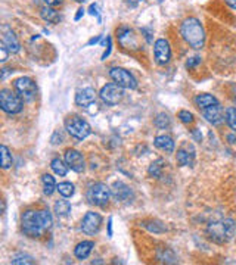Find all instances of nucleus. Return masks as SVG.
<instances>
[{"instance_id":"f257e3e1","label":"nucleus","mask_w":236,"mask_h":265,"mask_svg":"<svg viewBox=\"0 0 236 265\" xmlns=\"http://www.w3.org/2000/svg\"><path fill=\"white\" fill-rule=\"evenodd\" d=\"M53 224L50 212L46 209H28L21 217V229L22 233L28 237H40L47 232Z\"/></svg>"},{"instance_id":"f03ea898","label":"nucleus","mask_w":236,"mask_h":265,"mask_svg":"<svg viewBox=\"0 0 236 265\" xmlns=\"http://www.w3.org/2000/svg\"><path fill=\"white\" fill-rule=\"evenodd\" d=\"M180 34L183 40L188 43L192 49H203L205 45V31L201 21L198 18H186L180 25Z\"/></svg>"},{"instance_id":"7ed1b4c3","label":"nucleus","mask_w":236,"mask_h":265,"mask_svg":"<svg viewBox=\"0 0 236 265\" xmlns=\"http://www.w3.org/2000/svg\"><path fill=\"white\" fill-rule=\"evenodd\" d=\"M236 233V222L233 219L224 218L219 221H211L207 225V236L217 245H224L233 239Z\"/></svg>"},{"instance_id":"20e7f679","label":"nucleus","mask_w":236,"mask_h":265,"mask_svg":"<svg viewBox=\"0 0 236 265\" xmlns=\"http://www.w3.org/2000/svg\"><path fill=\"white\" fill-rule=\"evenodd\" d=\"M111 188L105 184V183H93L87 187L86 192V198L90 205L94 206H107L111 199Z\"/></svg>"},{"instance_id":"39448f33","label":"nucleus","mask_w":236,"mask_h":265,"mask_svg":"<svg viewBox=\"0 0 236 265\" xmlns=\"http://www.w3.org/2000/svg\"><path fill=\"white\" fill-rule=\"evenodd\" d=\"M22 106H24V100L18 93L8 89H3L0 92V108L3 112L15 115L22 110Z\"/></svg>"},{"instance_id":"423d86ee","label":"nucleus","mask_w":236,"mask_h":265,"mask_svg":"<svg viewBox=\"0 0 236 265\" xmlns=\"http://www.w3.org/2000/svg\"><path fill=\"white\" fill-rule=\"evenodd\" d=\"M65 128L70 133V136H73L77 140H84L92 133L90 124L86 120L80 118V117H71V118H68L65 121Z\"/></svg>"},{"instance_id":"0eeeda50","label":"nucleus","mask_w":236,"mask_h":265,"mask_svg":"<svg viewBox=\"0 0 236 265\" xmlns=\"http://www.w3.org/2000/svg\"><path fill=\"white\" fill-rule=\"evenodd\" d=\"M110 77L115 84H118L123 89L128 90H134L138 87V80L133 77V74L130 71H127L124 68L120 66H114L110 69Z\"/></svg>"},{"instance_id":"6e6552de","label":"nucleus","mask_w":236,"mask_h":265,"mask_svg":"<svg viewBox=\"0 0 236 265\" xmlns=\"http://www.w3.org/2000/svg\"><path fill=\"white\" fill-rule=\"evenodd\" d=\"M14 89L24 102H32L37 96V86L34 83V80L30 77H21L15 80L14 83Z\"/></svg>"},{"instance_id":"1a4fd4ad","label":"nucleus","mask_w":236,"mask_h":265,"mask_svg":"<svg viewBox=\"0 0 236 265\" xmlns=\"http://www.w3.org/2000/svg\"><path fill=\"white\" fill-rule=\"evenodd\" d=\"M99 96H100V99H102L107 105L114 106V105H118V103L123 100V97H124V90H123V87H120L118 84L111 83V84H107V86H104V87L100 89Z\"/></svg>"},{"instance_id":"9d476101","label":"nucleus","mask_w":236,"mask_h":265,"mask_svg":"<svg viewBox=\"0 0 236 265\" xmlns=\"http://www.w3.org/2000/svg\"><path fill=\"white\" fill-rule=\"evenodd\" d=\"M102 217L97 212H86V215L81 219V232L87 236H94L99 233L102 227Z\"/></svg>"},{"instance_id":"9b49d317","label":"nucleus","mask_w":236,"mask_h":265,"mask_svg":"<svg viewBox=\"0 0 236 265\" xmlns=\"http://www.w3.org/2000/svg\"><path fill=\"white\" fill-rule=\"evenodd\" d=\"M154 58L158 65H167L172 59V47L165 39H158L154 43Z\"/></svg>"},{"instance_id":"f8f14e48","label":"nucleus","mask_w":236,"mask_h":265,"mask_svg":"<svg viewBox=\"0 0 236 265\" xmlns=\"http://www.w3.org/2000/svg\"><path fill=\"white\" fill-rule=\"evenodd\" d=\"M176 161L180 167H192L195 164V149L190 143H183L176 154Z\"/></svg>"},{"instance_id":"ddd939ff","label":"nucleus","mask_w":236,"mask_h":265,"mask_svg":"<svg viewBox=\"0 0 236 265\" xmlns=\"http://www.w3.org/2000/svg\"><path fill=\"white\" fill-rule=\"evenodd\" d=\"M65 162L66 165L76 172H83L86 170V161L84 156L76 149H66L65 152Z\"/></svg>"},{"instance_id":"4468645a","label":"nucleus","mask_w":236,"mask_h":265,"mask_svg":"<svg viewBox=\"0 0 236 265\" xmlns=\"http://www.w3.org/2000/svg\"><path fill=\"white\" fill-rule=\"evenodd\" d=\"M2 45H5V46L8 47V50L11 53H18L19 49H21V45H19V42L16 39L15 32L12 31V28L8 27V25L2 27Z\"/></svg>"},{"instance_id":"2eb2a0df","label":"nucleus","mask_w":236,"mask_h":265,"mask_svg":"<svg viewBox=\"0 0 236 265\" xmlns=\"http://www.w3.org/2000/svg\"><path fill=\"white\" fill-rule=\"evenodd\" d=\"M201 113H203V117H204L205 120L213 125H219L224 121V112H223L220 103L208 106L205 109H201Z\"/></svg>"},{"instance_id":"dca6fc26","label":"nucleus","mask_w":236,"mask_h":265,"mask_svg":"<svg viewBox=\"0 0 236 265\" xmlns=\"http://www.w3.org/2000/svg\"><path fill=\"white\" fill-rule=\"evenodd\" d=\"M96 103V92L92 87H84L76 94V105L80 108H89Z\"/></svg>"},{"instance_id":"f3484780","label":"nucleus","mask_w":236,"mask_h":265,"mask_svg":"<svg viewBox=\"0 0 236 265\" xmlns=\"http://www.w3.org/2000/svg\"><path fill=\"white\" fill-rule=\"evenodd\" d=\"M111 192H112V196L120 202H130L133 199L131 188L128 187L127 184H124L123 181H115L112 188H111Z\"/></svg>"},{"instance_id":"a211bd4d","label":"nucleus","mask_w":236,"mask_h":265,"mask_svg":"<svg viewBox=\"0 0 236 265\" xmlns=\"http://www.w3.org/2000/svg\"><path fill=\"white\" fill-rule=\"evenodd\" d=\"M117 37H118V42H120L121 46H126L127 40H128V46H127V49H130V43H131L133 49L136 47V39H134L133 30L126 27V25H123V27H120V28L117 30Z\"/></svg>"},{"instance_id":"6ab92c4d","label":"nucleus","mask_w":236,"mask_h":265,"mask_svg":"<svg viewBox=\"0 0 236 265\" xmlns=\"http://www.w3.org/2000/svg\"><path fill=\"white\" fill-rule=\"evenodd\" d=\"M193 103H195V106H196L198 109L201 110V109H205V108H208V106L217 105V103H219V100H217V97H216V96H213V94L201 93V94H196V96H195Z\"/></svg>"},{"instance_id":"aec40b11","label":"nucleus","mask_w":236,"mask_h":265,"mask_svg":"<svg viewBox=\"0 0 236 265\" xmlns=\"http://www.w3.org/2000/svg\"><path fill=\"white\" fill-rule=\"evenodd\" d=\"M154 144L155 147L165 152V154H173L174 152V140L168 136V134H161V136H157L155 140H154Z\"/></svg>"},{"instance_id":"412c9836","label":"nucleus","mask_w":236,"mask_h":265,"mask_svg":"<svg viewBox=\"0 0 236 265\" xmlns=\"http://www.w3.org/2000/svg\"><path fill=\"white\" fill-rule=\"evenodd\" d=\"M93 248H94L93 240H83V242H80L79 245L76 246L74 255H76L77 259H81V261H83V259H87L89 255L92 253Z\"/></svg>"},{"instance_id":"4be33fe9","label":"nucleus","mask_w":236,"mask_h":265,"mask_svg":"<svg viewBox=\"0 0 236 265\" xmlns=\"http://www.w3.org/2000/svg\"><path fill=\"white\" fill-rule=\"evenodd\" d=\"M40 15H42V18H43L46 22H49V24H58V22L61 21L59 12H58L53 6H45V8H42Z\"/></svg>"},{"instance_id":"5701e85b","label":"nucleus","mask_w":236,"mask_h":265,"mask_svg":"<svg viewBox=\"0 0 236 265\" xmlns=\"http://www.w3.org/2000/svg\"><path fill=\"white\" fill-rule=\"evenodd\" d=\"M50 168H52V171L55 172L56 175H59V177H65L66 174H68V165H66V162L62 161L61 158H53L52 159V162H50Z\"/></svg>"},{"instance_id":"b1692460","label":"nucleus","mask_w":236,"mask_h":265,"mask_svg":"<svg viewBox=\"0 0 236 265\" xmlns=\"http://www.w3.org/2000/svg\"><path fill=\"white\" fill-rule=\"evenodd\" d=\"M42 183H43V192H45V195H47V196H52L53 192L58 188V184H56L55 178L50 174H43Z\"/></svg>"},{"instance_id":"393cba45","label":"nucleus","mask_w":236,"mask_h":265,"mask_svg":"<svg viewBox=\"0 0 236 265\" xmlns=\"http://www.w3.org/2000/svg\"><path fill=\"white\" fill-rule=\"evenodd\" d=\"M164 165H165V162H164V159H157V161H154L151 165H149V168H148V174L151 175V177H154V178H159L161 175H162V171H164Z\"/></svg>"},{"instance_id":"a878e982","label":"nucleus","mask_w":236,"mask_h":265,"mask_svg":"<svg viewBox=\"0 0 236 265\" xmlns=\"http://www.w3.org/2000/svg\"><path fill=\"white\" fill-rule=\"evenodd\" d=\"M53 211L58 217H68L71 212V203L68 201H58L53 206Z\"/></svg>"},{"instance_id":"bb28decb","label":"nucleus","mask_w":236,"mask_h":265,"mask_svg":"<svg viewBox=\"0 0 236 265\" xmlns=\"http://www.w3.org/2000/svg\"><path fill=\"white\" fill-rule=\"evenodd\" d=\"M154 124L159 130H167L172 125V118L165 112H161V113H158L157 117L154 118Z\"/></svg>"},{"instance_id":"cd10ccee","label":"nucleus","mask_w":236,"mask_h":265,"mask_svg":"<svg viewBox=\"0 0 236 265\" xmlns=\"http://www.w3.org/2000/svg\"><path fill=\"white\" fill-rule=\"evenodd\" d=\"M0 156H2V168H3V170L11 168V167H12L14 159H12V155H11L9 149H8L5 144H2V146H0Z\"/></svg>"},{"instance_id":"c85d7f7f","label":"nucleus","mask_w":236,"mask_h":265,"mask_svg":"<svg viewBox=\"0 0 236 265\" xmlns=\"http://www.w3.org/2000/svg\"><path fill=\"white\" fill-rule=\"evenodd\" d=\"M56 190L59 192V195H61L62 198H65V199L71 198V196L74 195V192H76L74 184H73V183H70V181H62V183H59Z\"/></svg>"},{"instance_id":"c756f323","label":"nucleus","mask_w":236,"mask_h":265,"mask_svg":"<svg viewBox=\"0 0 236 265\" xmlns=\"http://www.w3.org/2000/svg\"><path fill=\"white\" fill-rule=\"evenodd\" d=\"M224 120L226 124L229 125L236 133V106H229L224 110Z\"/></svg>"},{"instance_id":"7c9ffc66","label":"nucleus","mask_w":236,"mask_h":265,"mask_svg":"<svg viewBox=\"0 0 236 265\" xmlns=\"http://www.w3.org/2000/svg\"><path fill=\"white\" fill-rule=\"evenodd\" d=\"M158 259L161 262H165V264H173L176 262V255L172 249L165 248V249H161L158 252Z\"/></svg>"},{"instance_id":"2f4dec72","label":"nucleus","mask_w":236,"mask_h":265,"mask_svg":"<svg viewBox=\"0 0 236 265\" xmlns=\"http://www.w3.org/2000/svg\"><path fill=\"white\" fill-rule=\"evenodd\" d=\"M11 262L15 265H31L34 264L36 261H34V258H32L31 255H27V253H18V255H15V256L12 258Z\"/></svg>"},{"instance_id":"473e14b6","label":"nucleus","mask_w":236,"mask_h":265,"mask_svg":"<svg viewBox=\"0 0 236 265\" xmlns=\"http://www.w3.org/2000/svg\"><path fill=\"white\" fill-rule=\"evenodd\" d=\"M143 227H146L149 232L152 233H164L167 230V227L159 222V221H151V222H143Z\"/></svg>"},{"instance_id":"72a5a7b5","label":"nucleus","mask_w":236,"mask_h":265,"mask_svg":"<svg viewBox=\"0 0 236 265\" xmlns=\"http://www.w3.org/2000/svg\"><path fill=\"white\" fill-rule=\"evenodd\" d=\"M177 118L183 123V124H192L193 121H195V117H193V113L192 112H189L186 109H182L179 110V113H177Z\"/></svg>"},{"instance_id":"f704fd0d","label":"nucleus","mask_w":236,"mask_h":265,"mask_svg":"<svg viewBox=\"0 0 236 265\" xmlns=\"http://www.w3.org/2000/svg\"><path fill=\"white\" fill-rule=\"evenodd\" d=\"M201 62H203V61H201V58H199V56H193V58H189L188 61H186V68H188V69H192V68L198 66V65H199Z\"/></svg>"},{"instance_id":"c9c22d12","label":"nucleus","mask_w":236,"mask_h":265,"mask_svg":"<svg viewBox=\"0 0 236 265\" xmlns=\"http://www.w3.org/2000/svg\"><path fill=\"white\" fill-rule=\"evenodd\" d=\"M89 14L93 16H97V22L100 24V15H99V6L96 3H92L90 8H89Z\"/></svg>"},{"instance_id":"e433bc0d","label":"nucleus","mask_w":236,"mask_h":265,"mask_svg":"<svg viewBox=\"0 0 236 265\" xmlns=\"http://www.w3.org/2000/svg\"><path fill=\"white\" fill-rule=\"evenodd\" d=\"M0 55H2L0 61H2V62H6V61H8V55H9V50H8V47L5 46V45H2V46H0Z\"/></svg>"},{"instance_id":"4c0bfd02","label":"nucleus","mask_w":236,"mask_h":265,"mask_svg":"<svg viewBox=\"0 0 236 265\" xmlns=\"http://www.w3.org/2000/svg\"><path fill=\"white\" fill-rule=\"evenodd\" d=\"M62 141H63L62 134H61V133H59V131H56V133H55V134H53V137H52V143H53V144H58V143H59V144H61V143H62Z\"/></svg>"},{"instance_id":"58836bf2","label":"nucleus","mask_w":236,"mask_h":265,"mask_svg":"<svg viewBox=\"0 0 236 265\" xmlns=\"http://www.w3.org/2000/svg\"><path fill=\"white\" fill-rule=\"evenodd\" d=\"M111 49H112V42H111V37H108V46H107V50L102 53V61H105L111 53Z\"/></svg>"},{"instance_id":"ea45409f","label":"nucleus","mask_w":236,"mask_h":265,"mask_svg":"<svg viewBox=\"0 0 236 265\" xmlns=\"http://www.w3.org/2000/svg\"><path fill=\"white\" fill-rule=\"evenodd\" d=\"M45 3H46L47 6H59V5H62V2L63 0H43Z\"/></svg>"},{"instance_id":"a19ab883","label":"nucleus","mask_w":236,"mask_h":265,"mask_svg":"<svg viewBox=\"0 0 236 265\" xmlns=\"http://www.w3.org/2000/svg\"><path fill=\"white\" fill-rule=\"evenodd\" d=\"M100 40V35H96V37H93V39H90L89 42H87V46H92V45H96L97 42Z\"/></svg>"},{"instance_id":"79ce46f5","label":"nucleus","mask_w":236,"mask_h":265,"mask_svg":"<svg viewBox=\"0 0 236 265\" xmlns=\"http://www.w3.org/2000/svg\"><path fill=\"white\" fill-rule=\"evenodd\" d=\"M83 15H84V9H83V8H80L79 11H77V15H76L74 19H76V21H80V18H81Z\"/></svg>"},{"instance_id":"37998d69","label":"nucleus","mask_w":236,"mask_h":265,"mask_svg":"<svg viewBox=\"0 0 236 265\" xmlns=\"http://www.w3.org/2000/svg\"><path fill=\"white\" fill-rule=\"evenodd\" d=\"M227 140L230 141L232 144H236V133L235 134H229V136H227Z\"/></svg>"},{"instance_id":"c03bdc74","label":"nucleus","mask_w":236,"mask_h":265,"mask_svg":"<svg viewBox=\"0 0 236 265\" xmlns=\"http://www.w3.org/2000/svg\"><path fill=\"white\" fill-rule=\"evenodd\" d=\"M224 2H226L232 9H236V0H224Z\"/></svg>"},{"instance_id":"a18cd8bd","label":"nucleus","mask_w":236,"mask_h":265,"mask_svg":"<svg viewBox=\"0 0 236 265\" xmlns=\"http://www.w3.org/2000/svg\"><path fill=\"white\" fill-rule=\"evenodd\" d=\"M108 236L112 237V219H108Z\"/></svg>"},{"instance_id":"49530a36","label":"nucleus","mask_w":236,"mask_h":265,"mask_svg":"<svg viewBox=\"0 0 236 265\" xmlns=\"http://www.w3.org/2000/svg\"><path fill=\"white\" fill-rule=\"evenodd\" d=\"M74 2H77V3H84L86 0H74Z\"/></svg>"}]
</instances>
